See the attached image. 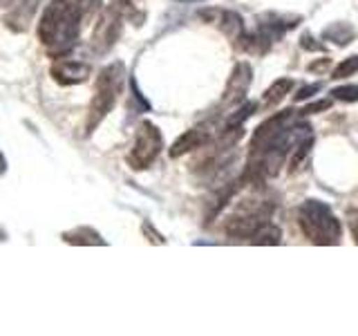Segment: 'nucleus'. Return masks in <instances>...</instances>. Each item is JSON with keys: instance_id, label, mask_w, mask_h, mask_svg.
I'll use <instances>...</instances> for the list:
<instances>
[{"instance_id": "obj_1", "label": "nucleus", "mask_w": 358, "mask_h": 336, "mask_svg": "<svg viewBox=\"0 0 358 336\" xmlns=\"http://www.w3.org/2000/svg\"><path fill=\"white\" fill-rule=\"evenodd\" d=\"M85 9L87 0H50L45 5L38 20V41L52 59L70 54L76 48Z\"/></svg>"}, {"instance_id": "obj_2", "label": "nucleus", "mask_w": 358, "mask_h": 336, "mask_svg": "<svg viewBox=\"0 0 358 336\" xmlns=\"http://www.w3.org/2000/svg\"><path fill=\"white\" fill-rule=\"evenodd\" d=\"M123 81H126V65L121 61L110 63L99 72L94 83V97L90 101L85 117V134H92L101 126V121L110 115V110L115 108L123 90Z\"/></svg>"}, {"instance_id": "obj_3", "label": "nucleus", "mask_w": 358, "mask_h": 336, "mask_svg": "<svg viewBox=\"0 0 358 336\" xmlns=\"http://www.w3.org/2000/svg\"><path fill=\"white\" fill-rule=\"evenodd\" d=\"M298 224L302 233L313 244H338L341 242V222L334 216L329 204L320 200H307L298 211Z\"/></svg>"}, {"instance_id": "obj_4", "label": "nucleus", "mask_w": 358, "mask_h": 336, "mask_svg": "<svg viewBox=\"0 0 358 336\" xmlns=\"http://www.w3.org/2000/svg\"><path fill=\"white\" fill-rule=\"evenodd\" d=\"M134 16V7L128 0H115L110 7L101 9L92 31V50L103 54L115 45L121 36L123 22Z\"/></svg>"}, {"instance_id": "obj_5", "label": "nucleus", "mask_w": 358, "mask_h": 336, "mask_svg": "<svg viewBox=\"0 0 358 336\" xmlns=\"http://www.w3.org/2000/svg\"><path fill=\"white\" fill-rule=\"evenodd\" d=\"M164 148V137L162 130L155 126L152 121H141L134 132V144L128 153V166L132 171H145L155 164V160L159 157Z\"/></svg>"}, {"instance_id": "obj_6", "label": "nucleus", "mask_w": 358, "mask_h": 336, "mask_svg": "<svg viewBox=\"0 0 358 336\" xmlns=\"http://www.w3.org/2000/svg\"><path fill=\"white\" fill-rule=\"evenodd\" d=\"M271 211L273 206L271 204H257V206H242L238 213H233V216L224 222V231L231 238H251V235L264 227L271 218Z\"/></svg>"}, {"instance_id": "obj_7", "label": "nucleus", "mask_w": 358, "mask_h": 336, "mask_svg": "<svg viewBox=\"0 0 358 336\" xmlns=\"http://www.w3.org/2000/svg\"><path fill=\"white\" fill-rule=\"evenodd\" d=\"M291 119H294V110H282V112H278V115L268 117L264 123H260V126L255 128L253 139H251V157L264 153L268 146L287 130V123Z\"/></svg>"}, {"instance_id": "obj_8", "label": "nucleus", "mask_w": 358, "mask_h": 336, "mask_svg": "<svg viewBox=\"0 0 358 336\" xmlns=\"http://www.w3.org/2000/svg\"><path fill=\"white\" fill-rule=\"evenodd\" d=\"M50 74L59 85H76V83H85L92 76V65L78 59L59 56V59H54Z\"/></svg>"}, {"instance_id": "obj_9", "label": "nucleus", "mask_w": 358, "mask_h": 336, "mask_svg": "<svg viewBox=\"0 0 358 336\" xmlns=\"http://www.w3.org/2000/svg\"><path fill=\"white\" fill-rule=\"evenodd\" d=\"M251 85V65L249 63H238L235 65L233 74L229 76L227 81V90H224V104L233 106V104H240L244 99L246 90Z\"/></svg>"}, {"instance_id": "obj_10", "label": "nucleus", "mask_w": 358, "mask_h": 336, "mask_svg": "<svg viewBox=\"0 0 358 336\" xmlns=\"http://www.w3.org/2000/svg\"><path fill=\"white\" fill-rule=\"evenodd\" d=\"M43 0H16V5L9 9V14L5 16V25L11 31H27L29 22L36 16V11L41 7Z\"/></svg>"}, {"instance_id": "obj_11", "label": "nucleus", "mask_w": 358, "mask_h": 336, "mask_svg": "<svg viewBox=\"0 0 358 336\" xmlns=\"http://www.w3.org/2000/svg\"><path fill=\"white\" fill-rule=\"evenodd\" d=\"M210 144V134L208 130L204 128H190L186 130L182 137H177V141L171 146V150H168V155L173 157V160H177V157H182L186 153H193V150H199L204 148V146Z\"/></svg>"}, {"instance_id": "obj_12", "label": "nucleus", "mask_w": 358, "mask_h": 336, "mask_svg": "<svg viewBox=\"0 0 358 336\" xmlns=\"http://www.w3.org/2000/svg\"><path fill=\"white\" fill-rule=\"evenodd\" d=\"M61 238H63L65 244H74V246H106L108 244L103 240V235H101L92 227H76V229H70V231H65Z\"/></svg>"}, {"instance_id": "obj_13", "label": "nucleus", "mask_w": 358, "mask_h": 336, "mask_svg": "<svg viewBox=\"0 0 358 336\" xmlns=\"http://www.w3.org/2000/svg\"><path fill=\"white\" fill-rule=\"evenodd\" d=\"M291 88H294V78H278V81H273L262 94V108L278 106L291 92Z\"/></svg>"}, {"instance_id": "obj_14", "label": "nucleus", "mask_w": 358, "mask_h": 336, "mask_svg": "<svg viewBox=\"0 0 358 336\" xmlns=\"http://www.w3.org/2000/svg\"><path fill=\"white\" fill-rule=\"evenodd\" d=\"M282 242V231L275 224L266 222L264 227L257 229L253 235H251V244H262V246H275Z\"/></svg>"}, {"instance_id": "obj_15", "label": "nucleus", "mask_w": 358, "mask_h": 336, "mask_svg": "<svg viewBox=\"0 0 358 336\" xmlns=\"http://www.w3.org/2000/svg\"><path fill=\"white\" fill-rule=\"evenodd\" d=\"M354 36H356V29L352 25H347V22H334V25H329L322 31V38L334 41L336 45H347Z\"/></svg>"}, {"instance_id": "obj_16", "label": "nucleus", "mask_w": 358, "mask_h": 336, "mask_svg": "<svg viewBox=\"0 0 358 336\" xmlns=\"http://www.w3.org/2000/svg\"><path fill=\"white\" fill-rule=\"evenodd\" d=\"M220 27L233 41H238L244 34V22H242L240 14H235V11H222V14H220Z\"/></svg>"}, {"instance_id": "obj_17", "label": "nucleus", "mask_w": 358, "mask_h": 336, "mask_svg": "<svg viewBox=\"0 0 358 336\" xmlns=\"http://www.w3.org/2000/svg\"><path fill=\"white\" fill-rule=\"evenodd\" d=\"M356 72H358V56H350V59L341 61L338 65L334 67L331 76L334 78H347V76H352Z\"/></svg>"}, {"instance_id": "obj_18", "label": "nucleus", "mask_w": 358, "mask_h": 336, "mask_svg": "<svg viewBox=\"0 0 358 336\" xmlns=\"http://www.w3.org/2000/svg\"><path fill=\"white\" fill-rule=\"evenodd\" d=\"M311 146H313V137L309 134V137H305V141H300L298 146H296V155L291 157V173L296 171V168L305 162V157L311 153Z\"/></svg>"}, {"instance_id": "obj_19", "label": "nucleus", "mask_w": 358, "mask_h": 336, "mask_svg": "<svg viewBox=\"0 0 358 336\" xmlns=\"http://www.w3.org/2000/svg\"><path fill=\"white\" fill-rule=\"evenodd\" d=\"M253 110H255V104H251V101H249V104H244L240 110H235V115H231L227 119V128H238V126H242V123L253 115Z\"/></svg>"}, {"instance_id": "obj_20", "label": "nucleus", "mask_w": 358, "mask_h": 336, "mask_svg": "<svg viewBox=\"0 0 358 336\" xmlns=\"http://www.w3.org/2000/svg\"><path fill=\"white\" fill-rule=\"evenodd\" d=\"M331 97L338 99V101H347V104H352V101H358V85H341V88H334L331 90Z\"/></svg>"}, {"instance_id": "obj_21", "label": "nucleus", "mask_w": 358, "mask_h": 336, "mask_svg": "<svg viewBox=\"0 0 358 336\" xmlns=\"http://www.w3.org/2000/svg\"><path fill=\"white\" fill-rule=\"evenodd\" d=\"M320 83H309V85H305V88H300L298 90V94H296V101H305V99H309V97H313L316 92H320Z\"/></svg>"}, {"instance_id": "obj_22", "label": "nucleus", "mask_w": 358, "mask_h": 336, "mask_svg": "<svg viewBox=\"0 0 358 336\" xmlns=\"http://www.w3.org/2000/svg\"><path fill=\"white\" fill-rule=\"evenodd\" d=\"M141 229H143L145 235H148V240H150L152 244H164V242H166V240H164V235H162L159 231H155L150 222H143V227H141Z\"/></svg>"}, {"instance_id": "obj_23", "label": "nucleus", "mask_w": 358, "mask_h": 336, "mask_svg": "<svg viewBox=\"0 0 358 336\" xmlns=\"http://www.w3.org/2000/svg\"><path fill=\"white\" fill-rule=\"evenodd\" d=\"M347 220H350V231H352V238L358 244V209H350L347 211Z\"/></svg>"}, {"instance_id": "obj_24", "label": "nucleus", "mask_w": 358, "mask_h": 336, "mask_svg": "<svg viewBox=\"0 0 358 336\" xmlns=\"http://www.w3.org/2000/svg\"><path fill=\"white\" fill-rule=\"evenodd\" d=\"M329 106H331V99H322V101H316V104H309L305 110H302V115H313V112L327 110Z\"/></svg>"}, {"instance_id": "obj_25", "label": "nucleus", "mask_w": 358, "mask_h": 336, "mask_svg": "<svg viewBox=\"0 0 358 336\" xmlns=\"http://www.w3.org/2000/svg\"><path fill=\"white\" fill-rule=\"evenodd\" d=\"M300 45H302V48H305V50H309V52H322V50H324L320 43H313V41H311L309 34H305V36H302Z\"/></svg>"}, {"instance_id": "obj_26", "label": "nucleus", "mask_w": 358, "mask_h": 336, "mask_svg": "<svg viewBox=\"0 0 358 336\" xmlns=\"http://www.w3.org/2000/svg\"><path fill=\"white\" fill-rule=\"evenodd\" d=\"M324 67H329V59H322V61H318V63H311V65H309V72H322Z\"/></svg>"}, {"instance_id": "obj_27", "label": "nucleus", "mask_w": 358, "mask_h": 336, "mask_svg": "<svg viewBox=\"0 0 358 336\" xmlns=\"http://www.w3.org/2000/svg\"><path fill=\"white\" fill-rule=\"evenodd\" d=\"M5 171H7V157L0 150V175H5Z\"/></svg>"}, {"instance_id": "obj_28", "label": "nucleus", "mask_w": 358, "mask_h": 336, "mask_svg": "<svg viewBox=\"0 0 358 336\" xmlns=\"http://www.w3.org/2000/svg\"><path fill=\"white\" fill-rule=\"evenodd\" d=\"M0 3H3V5H5V3H7V0H0Z\"/></svg>"}]
</instances>
